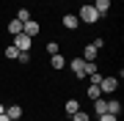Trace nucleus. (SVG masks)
I'll return each mask as SVG.
<instances>
[{"label": "nucleus", "mask_w": 124, "mask_h": 121, "mask_svg": "<svg viewBox=\"0 0 124 121\" xmlns=\"http://www.w3.org/2000/svg\"><path fill=\"white\" fill-rule=\"evenodd\" d=\"M102 17V14L94 8L91 3H85V6H80V11H77V19L80 22H85V25H97V19Z\"/></svg>", "instance_id": "1"}, {"label": "nucleus", "mask_w": 124, "mask_h": 121, "mask_svg": "<svg viewBox=\"0 0 124 121\" xmlns=\"http://www.w3.org/2000/svg\"><path fill=\"white\" fill-rule=\"evenodd\" d=\"M14 47H17L19 52H31L33 39H31V36H25V33H19V36H14Z\"/></svg>", "instance_id": "2"}, {"label": "nucleus", "mask_w": 124, "mask_h": 121, "mask_svg": "<svg viewBox=\"0 0 124 121\" xmlns=\"http://www.w3.org/2000/svg\"><path fill=\"white\" fill-rule=\"evenodd\" d=\"M116 88H119V77H102L99 80V91L102 94H113Z\"/></svg>", "instance_id": "3"}, {"label": "nucleus", "mask_w": 124, "mask_h": 121, "mask_svg": "<svg viewBox=\"0 0 124 121\" xmlns=\"http://www.w3.org/2000/svg\"><path fill=\"white\" fill-rule=\"evenodd\" d=\"M39 30H41V25L39 22H36V19H28V22H22V33H25V36H39Z\"/></svg>", "instance_id": "4"}, {"label": "nucleus", "mask_w": 124, "mask_h": 121, "mask_svg": "<svg viewBox=\"0 0 124 121\" xmlns=\"http://www.w3.org/2000/svg\"><path fill=\"white\" fill-rule=\"evenodd\" d=\"M69 69L75 72V77H85V61L83 58H75V61L69 63Z\"/></svg>", "instance_id": "5"}, {"label": "nucleus", "mask_w": 124, "mask_h": 121, "mask_svg": "<svg viewBox=\"0 0 124 121\" xmlns=\"http://www.w3.org/2000/svg\"><path fill=\"white\" fill-rule=\"evenodd\" d=\"M61 25L66 28V30H77V25H80V19L75 17V14H66V17L61 19Z\"/></svg>", "instance_id": "6"}, {"label": "nucleus", "mask_w": 124, "mask_h": 121, "mask_svg": "<svg viewBox=\"0 0 124 121\" xmlns=\"http://www.w3.org/2000/svg\"><path fill=\"white\" fill-rule=\"evenodd\" d=\"M6 116L11 121H19L22 118V107H19V105H8V107H6Z\"/></svg>", "instance_id": "7"}, {"label": "nucleus", "mask_w": 124, "mask_h": 121, "mask_svg": "<svg viewBox=\"0 0 124 121\" xmlns=\"http://www.w3.org/2000/svg\"><path fill=\"white\" fill-rule=\"evenodd\" d=\"M50 63H53V69H63L66 66V58L61 52H55V55H50Z\"/></svg>", "instance_id": "8"}, {"label": "nucleus", "mask_w": 124, "mask_h": 121, "mask_svg": "<svg viewBox=\"0 0 124 121\" xmlns=\"http://www.w3.org/2000/svg\"><path fill=\"white\" fill-rule=\"evenodd\" d=\"M91 6H94L99 14H108V11H110V0H94Z\"/></svg>", "instance_id": "9"}, {"label": "nucleus", "mask_w": 124, "mask_h": 121, "mask_svg": "<svg viewBox=\"0 0 124 121\" xmlns=\"http://www.w3.org/2000/svg\"><path fill=\"white\" fill-rule=\"evenodd\" d=\"M85 94H88V99H91V102H94V99H99V96H102V91H99V83H91Z\"/></svg>", "instance_id": "10"}, {"label": "nucleus", "mask_w": 124, "mask_h": 121, "mask_svg": "<svg viewBox=\"0 0 124 121\" xmlns=\"http://www.w3.org/2000/svg\"><path fill=\"white\" fill-rule=\"evenodd\" d=\"M8 33L11 36H19V33H22V22H19V19H11L8 22Z\"/></svg>", "instance_id": "11"}, {"label": "nucleus", "mask_w": 124, "mask_h": 121, "mask_svg": "<svg viewBox=\"0 0 124 121\" xmlns=\"http://www.w3.org/2000/svg\"><path fill=\"white\" fill-rule=\"evenodd\" d=\"M94 113H97V116L108 113V102H105V99H94Z\"/></svg>", "instance_id": "12"}, {"label": "nucleus", "mask_w": 124, "mask_h": 121, "mask_svg": "<svg viewBox=\"0 0 124 121\" xmlns=\"http://www.w3.org/2000/svg\"><path fill=\"white\" fill-rule=\"evenodd\" d=\"M63 110H66V116H72V113L80 110V102H77V99H69V102L63 105Z\"/></svg>", "instance_id": "13"}, {"label": "nucleus", "mask_w": 124, "mask_h": 121, "mask_svg": "<svg viewBox=\"0 0 124 121\" xmlns=\"http://www.w3.org/2000/svg\"><path fill=\"white\" fill-rule=\"evenodd\" d=\"M83 61H97V47H91V44L85 47L83 50Z\"/></svg>", "instance_id": "14"}, {"label": "nucleus", "mask_w": 124, "mask_h": 121, "mask_svg": "<svg viewBox=\"0 0 124 121\" xmlns=\"http://www.w3.org/2000/svg\"><path fill=\"white\" fill-rule=\"evenodd\" d=\"M3 55H6V58H8V61H17V55H19V50L14 47V44H8V47L3 50Z\"/></svg>", "instance_id": "15"}, {"label": "nucleus", "mask_w": 124, "mask_h": 121, "mask_svg": "<svg viewBox=\"0 0 124 121\" xmlns=\"http://www.w3.org/2000/svg\"><path fill=\"white\" fill-rule=\"evenodd\" d=\"M108 113H113V116H121V102H108Z\"/></svg>", "instance_id": "16"}, {"label": "nucleus", "mask_w": 124, "mask_h": 121, "mask_svg": "<svg viewBox=\"0 0 124 121\" xmlns=\"http://www.w3.org/2000/svg\"><path fill=\"white\" fill-rule=\"evenodd\" d=\"M14 19H19V22H28V19H33V17H31V11H28V8H19Z\"/></svg>", "instance_id": "17"}, {"label": "nucleus", "mask_w": 124, "mask_h": 121, "mask_svg": "<svg viewBox=\"0 0 124 121\" xmlns=\"http://www.w3.org/2000/svg\"><path fill=\"white\" fill-rule=\"evenodd\" d=\"M72 121H91V116L83 113V110H77V113H72Z\"/></svg>", "instance_id": "18"}, {"label": "nucleus", "mask_w": 124, "mask_h": 121, "mask_svg": "<svg viewBox=\"0 0 124 121\" xmlns=\"http://www.w3.org/2000/svg\"><path fill=\"white\" fill-rule=\"evenodd\" d=\"M97 72V61H85V77Z\"/></svg>", "instance_id": "19"}, {"label": "nucleus", "mask_w": 124, "mask_h": 121, "mask_svg": "<svg viewBox=\"0 0 124 121\" xmlns=\"http://www.w3.org/2000/svg\"><path fill=\"white\" fill-rule=\"evenodd\" d=\"M97 121H119V116H113V113H102V116H97Z\"/></svg>", "instance_id": "20"}, {"label": "nucleus", "mask_w": 124, "mask_h": 121, "mask_svg": "<svg viewBox=\"0 0 124 121\" xmlns=\"http://www.w3.org/2000/svg\"><path fill=\"white\" fill-rule=\"evenodd\" d=\"M58 52V41H50L47 44V55H55Z\"/></svg>", "instance_id": "21"}, {"label": "nucleus", "mask_w": 124, "mask_h": 121, "mask_svg": "<svg viewBox=\"0 0 124 121\" xmlns=\"http://www.w3.org/2000/svg\"><path fill=\"white\" fill-rule=\"evenodd\" d=\"M17 61H19V63H28V61H31V52H19Z\"/></svg>", "instance_id": "22"}, {"label": "nucleus", "mask_w": 124, "mask_h": 121, "mask_svg": "<svg viewBox=\"0 0 124 121\" xmlns=\"http://www.w3.org/2000/svg\"><path fill=\"white\" fill-rule=\"evenodd\" d=\"M91 47H97V50H102V47H105V39H94V41H91Z\"/></svg>", "instance_id": "23"}, {"label": "nucleus", "mask_w": 124, "mask_h": 121, "mask_svg": "<svg viewBox=\"0 0 124 121\" xmlns=\"http://www.w3.org/2000/svg\"><path fill=\"white\" fill-rule=\"evenodd\" d=\"M0 121H11V118H8V116H6V113H3V116H0Z\"/></svg>", "instance_id": "24"}, {"label": "nucleus", "mask_w": 124, "mask_h": 121, "mask_svg": "<svg viewBox=\"0 0 124 121\" xmlns=\"http://www.w3.org/2000/svg\"><path fill=\"white\" fill-rule=\"evenodd\" d=\"M3 113H6V105H0V116H3Z\"/></svg>", "instance_id": "25"}, {"label": "nucleus", "mask_w": 124, "mask_h": 121, "mask_svg": "<svg viewBox=\"0 0 124 121\" xmlns=\"http://www.w3.org/2000/svg\"><path fill=\"white\" fill-rule=\"evenodd\" d=\"M85 3H94V0H85Z\"/></svg>", "instance_id": "26"}]
</instances>
